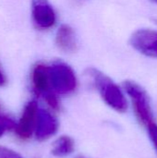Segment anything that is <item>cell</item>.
Segmentation results:
<instances>
[{
    "label": "cell",
    "instance_id": "cell-10",
    "mask_svg": "<svg viewBox=\"0 0 157 158\" xmlns=\"http://www.w3.org/2000/svg\"><path fill=\"white\" fill-rule=\"evenodd\" d=\"M74 150V142L68 136L59 137L53 144L52 154L55 156L63 157L70 155Z\"/></svg>",
    "mask_w": 157,
    "mask_h": 158
},
{
    "label": "cell",
    "instance_id": "cell-13",
    "mask_svg": "<svg viewBox=\"0 0 157 158\" xmlns=\"http://www.w3.org/2000/svg\"><path fill=\"white\" fill-rule=\"evenodd\" d=\"M148 133H149V137L153 143V145L157 152V124H155L154 121L152 123H150L148 126Z\"/></svg>",
    "mask_w": 157,
    "mask_h": 158
},
{
    "label": "cell",
    "instance_id": "cell-5",
    "mask_svg": "<svg viewBox=\"0 0 157 158\" xmlns=\"http://www.w3.org/2000/svg\"><path fill=\"white\" fill-rule=\"evenodd\" d=\"M31 16L41 29H50L56 20V12L47 0H31Z\"/></svg>",
    "mask_w": 157,
    "mask_h": 158
},
{
    "label": "cell",
    "instance_id": "cell-8",
    "mask_svg": "<svg viewBox=\"0 0 157 158\" xmlns=\"http://www.w3.org/2000/svg\"><path fill=\"white\" fill-rule=\"evenodd\" d=\"M31 81L37 95L42 96L43 94L52 91L49 82V66L43 64L36 65L32 69Z\"/></svg>",
    "mask_w": 157,
    "mask_h": 158
},
{
    "label": "cell",
    "instance_id": "cell-14",
    "mask_svg": "<svg viewBox=\"0 0 157 158\" xmlns=\"http://www.w3.org/2000/svg\"><path fill=\"white\" fill-rule=\"evenodd\" d=\"M0 158H22L18 153L6 147L0 146Z\"/></svg>",
    "mask_w": 157,
    "mask_h": 158
},
{
    "label": "cell",
    "instance_id": "cell-16",
    "mask_svg": "<svg viewBox=\"0 0 157 158\" xmlns=\"http://www.w3.org/2000/svg\"><path fill=\"white\" fill-rule=\"evenodd\" d=\"M151 2H153V3H155V4H157V0H150Z\"/></svg>",
    "mask_w": 157,
    "mask_h": 158
},
{
    "label": "cell",
    "instance_id": "cell-12",
    "mask_svg": "<svg viewBox=\"0 0 157 158\" xmlns=\"http://www.w3.org/2000/svg\"><path fill=\"white\" fill-rule=\"evenodd\" d=\"M44 100L46 101V103L48 104V106H50L53 109L57 110L59 108V103H58V99L56 96V94L53 91H49L45 94H43L42 95Z\"/></svg>",
    "mask_w": 157,
    "mask_h": 158
},
{
    "label": "cell",
    "instance_id": "cell-7",
    "mask_svg": "<svg viewBox=\"0 0 157 158\" xmlns=\"http://www.w3.org/2000/svg\"><path fill=\"white\" fill-rule=\"evenodd\" d=\"M58 122L56 118L51 115L48 111L38 108L36 124H35V135L37 140L44 141L57 131Z\"/></svg>",
    "mask_w": 157,
    "mask_h": 158
},
{
    "label": "cell",
    "instance_id": "cell-4",
    "mask_svg": "<svg viewBox=\"0 0 157 158\" xmlns=\"http://www.w3.org/2000/svg\"><path fill=\"white\" fill-rule=\"evenodd\" d=\"M130 43L139 53L157 58V31L150 29L136 31L130 36Z\"/></svg>",
    "mask_w": 157,
    "mask_h": 158
},
{
    "label": "cell",
    "instance_id": "cell-15",
    "mask_svg": "<svg viewBox=\"0 0 157 158\" xmlns=\"http://www.w3.org/2000/svg\"><path fill=\"white\" fill-rule=\"evenodd\" d=\"M6 76H5V74L3 73V71L0 69V86H4L6 84Z\"/></svg>",
    "mask_w": 157,
    "mask_h": 158
},
{
    "label": "cell",
    "instance_id": "cell-9",
    "mask_svg": "<svg viewBox=\"0 0 157 158\" xmlns=\"http://www.w3.org/2000/svg\"><path fill=\"white\" fill-rule=\"evenodd\" d=\"M56 46L63 52L71 53L77 50V40L73 29L68 25H61L56 34Z\"/></svg>",
    "mask_w": 157,
    "mask_h": 158
},
{
    "label": "cell",
    "instance_id": "cell-6",
    "mask_svg": "<svg viewBox=\"0 0 157 158\" xmlns=\"http://www.w3.org/2000/svg\"><path fill=\"white\" fill-rule=\"evenodd\" d=\"M37 111L38 105L35 101L30 102L25 106L23 114L15 128L17 135L21 139H29L32 135V132L35 130Z\"/></svg>",
    "mask_w": 157,
    "mask_h": 158
},
{
    "label": "cell",
    "instance_id": "cell-1",
    "mask_svg": "<svg viewBox=\"0 0 157 158\" xmlns=\"http://www.w3.org/2000/svg\"><path fill=\"white\" fill-rule=\"evenodd\" d=\"M87 74L93 79L102 98L111 108L119 113L127 111L128 102L123 92L109 77L93 68L88 69Z\"/></svg>",
    "mask_w": 157,
    "mask_h": 158
},
{
    "label": "cell",
    "instance_id": "cell-11",
    "mask_svg": "<svg viewBox=\"0 0 157 158\" xmlns=\"http://www.w3.org/2000/svg\"><path fill=\"white\" fill-rule=\"evenodd\" d=\"M16 123L6 116H0V137L6 130H15Z\"/></svg>",
    "mask_w": 157,
    "mask_h": 158
},
{
    "label": "cell",
    "instance_id": "cell-17",
    "mask_svg": "<svg viewBox=\"0 0 157 158\" xmlns=\"http://www.w3.org/2000/svg\"><path fill=\"white\" fill-rule=\"evenodd\" d=\"M155 23L157 24V19H155Z\"/></svg>",
    "mask_w": 157,
    "mask_h": 158
},
{
    "label": "cell",
    "instance_id": "cell-3",
    "mask_svg": "<svg viewBox=\"0 0 157 158\" xmlns=\"http://www.w3.org/2000/svg\"><path fill=\"white\" fill-rule=\"evenodd\" d=\"M49 82L53 92L67 94L77 87V78L73 69L64 62H56L49 66Z\"/></svg>",
    "mask_w": 157,
    "mask_h": 158
},
{
    "label": "cell",
    "instance_id": "cell-18",
    "mask_svg": "<svg viewBox=\"0 0 157 158\" xmlns=\"http://www.w3.org/2000/svg\"><path fill=\"white\" fill-rule=\"evenodd\" d=\"M79 158H80V157H79Z\"/></svg>",
    "mask_w": 157,
    "mask_h": 158
},
{
    "label": "cell",
    "instance_id": "cell-2",
    "mask_svg": "<svg viewBox=\"0 0 157 158\" xmlns=\"http://www.w3.org/2000/svg\"><path fill=\"white\" fill-rule=\"evenodd\" d=\"M123 87L131 99L134 113L139 123L147 127L154 121L151 101L147 92L133 81H125Z\"/></svg>",
    "mask_w": 157,
    "mask_h": 158
}]
</instances>
